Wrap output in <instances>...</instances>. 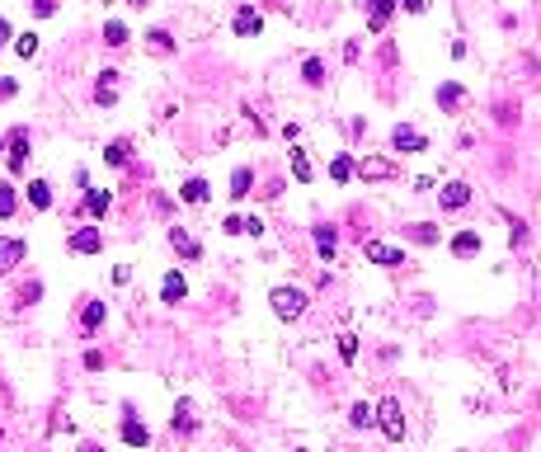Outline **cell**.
I'll return each instance as SVG.
<instances>
[{"instance_id": "obj_14", "label": "cell", "mask_w": 541, "mask_h": 452, "mask_svg": "<svg viewBox=\"0 0 541 452\" xmlns=\"http://www.w3.org/2000/svg\"><path fill=\"white\" fill-rule=\"evenodd\" d=\"M24 160H29V132L19 127V132H10V170H24Z\"/></svg>"}, {"instance_id": "obj_36", "label": "cell", "mask_w": 541, "mask_h": 452, "mask_svg": "<svg viewBox=\"0 0 541 452\" xmlns=\"http://www.w3.org/2000/svg\"><path fill=\"white\" fill-rule=\"evenodd\" d=\"M339 359H344V363L358 359V335H339Z\"/></svg>"}, {"instance_id": "obj_40", "label": "cell", "mask_w": 541, "mask_h": 452, "mask_svg": "<svg viewBox=\"0 0 541 452\" xmlns=\"http://www.w3.org/2000/svg\"><path fill=\"white\" fill-rule=\"evenodd\" d=\"M127 5H132V10H141V5H151V0H127Z\"/></svg>"}, {"instance_id": "obj_28", "label": "cell", "mask_w": 541, "mask_h": 452, "mask_svg": "<svg viewBox=\"0 0 541 452\" xmlns=\"http://www.w3.org/2000/svg\"><path fill=\"white\" fill-rule=\"evenodd\" d=\"M334 245H339V235H334V226H315V250H320L325 259L334 254Z\"/></svg>"}, {"instance_id": "obj_38", "label": "cell", "mask_w": 541, "mask_h": 452, "mask_svg": "<svg viewBox=\"0 0 541 452\" xmlns=\"http://www.w3.org/2000/svg\"><path fill=\"white\" fill-rule=\"evenodd\" d=\"M15 90H19V85H15V80H10V76L0 80V99H10V94H15Z\"/></svg>"}, {"instance_id": "obj_39", "label": "cell", "mask_w": 541, "mask_h": 452, "mask_svg": "<svg viewBox=\"0 0 541 452\" xmlns=\"http://www.w3.org/2000/svg\"><path fill=\"white\" fill-rule=\"evenodd\" d=\"M5 38H15V29H10V19H0V43H5Z\"/></svg>"}, {"instance_id": "obj_7", "label": "cell", "mask_w": 541, "mask_h": 452, "mask_svg": "<svg viewBox=\"0 0 541 452\" xmlns=\"http://www.w3.org/2000/svg\"><path fill=\"white\" fill-rule=\"evenodd\" d=\"M471 198H476V188H471V184H462V179H452V184L443 188V193H438V203L448 207V212H457V207H466V203H471Z\"/></svg>"}, {"instance_id": "obj_16", "label": "cell", "mask_w": 541, "mask_h": 452, "mask_svg": "<svg viewBox=\"0 0 541 452\" xmlns=\"http://www.w3.org/2000/svg\"><path fill=\"white\" fill-rule=\"evenodd\" d=\"M452 254H457V259H471V254H480V235H476V231H457V235H452Z\"/></svg>"}, {"instance_id": "obj_41", "label": "cell", "mask_w": 541, "mask_h": 452, "mask_svg": "<svg viewBox=\"0 0 541 452\" xmlns=\"http://www.w3.org/2000/svg\"><path fill=\"white\" fill-rule=\"evenodd\" d=\"M0 151H5V137H0Z\"/></svg>"}, {"instance_id": "obj_30", "label": "cell", "mask_w": 541, "mask_h": 452, "mask_svg": "<svg viewBox=\"0 0 541 452\" xmlns=\"http://www.w3.org/2000/svg\"><path fill=\"white\" fill-rule=\"evenodd\" d=\"M33 52H38V33H19V38H15V57H24V62H29Z\"/></svg>"}, {"instance_id": "obj_19", "label": "cell", "mask_w": 541, "mask_h": 452, "mask_svg": "<svg viewBox=\"0 0 541 452\" xmlns=\"http://www.w3.org/2000/svg\"><path fill=\"white\" fill-rule=\"evenodd\" d=\"M462 104H466V90H462V85H452V80H448V85H438V109H462Z\"/></svg>"}, {"instance_id": "obj_32", "label": "cell", "mask_w": 541, "mask_h": 452, "mask_svg": "<svg viewBox=\"0 0 541 452\" xmlns=\"http://www.w3.org/2000/svg\"><path fill=\"white\" fill-rule=\"evenodd\" d=\"M104 43H108V47H123V43H127V29L118 24V19H108V24H104Z\"/></svg>"}, {"instance_id": "obj_11", "label": "cell", "mask_w": 541, "mask_h": 452, "mask_svg": "<svg viewBox=\"0 0 541 452\" xmlns=\"http://www.w3.org/2000/svg\"><path fill=\"white\" fill-rule=\"evenodd\" d=\"M358 174H363V179H396V165H391V160H382V156H367L363 160V165H358Z\"/></svg>"}, {"instance_id": "obj_26", "label": "cell", "mask_w": 541, "mask_h": 452, "mask_svg": "<svg viewBox=\"0 0 541 452\" xmlns=\"http://www.w3.org/2000/svg\"><path fill=\"white\" fill-rule=\"evenodd\" d=\"M29 203L38 207V212L52 207V184H47V179H33V184H29Z\"/></svg>"}, {"instance_id": "obj_20", "label": "cell", "mask_w": 541, "mask_h": 452, "mask_svg": "<svg viewBox=\"0 0 541 452\" xmlns=\"http://www.w3.org/2000/svg\"><path fill=\"white\" fill-rule=\"evenodd\" d=\"M170 245L179 250L184 259H198V240H193V235H188L184 226H170Z\"/></svg>"}, {"instance_id": "obj_35", "label": "cell", "mask_w": 541, "mask_h": 452, "mask_svg": "<svg viewBox=\"0 0 541 452\" xmlns=\"http://www.w3.org/2000/svg\"><path fill=\"white\" fill-rule=\"evenodd\" d=\"M146 47H151V52H170V33L151 29V33H146Z\"/></svg>"}, {"instance_id": "obj_22", "label": "cell", "mask_w": 541, "mask_h": 452, "mask_svg": "<svg viewBox=\"0 0 541 452\" xmlns=\"http://www.w3.org/2000/svg\"><path fill=\"white\" fill-rule=\"evenodd\" d=\"M353 174H358L353 156H334V160H330V179H334V184H348Z\"/></svg>"}, {"instance_id": "obj_24", "label": "cell", "mask_w": 541, "mask_h": 452, "mask_svg": "<svg viewBox=\"0 0 541 452\" xmlns=\"http://www.w3.org/2000/svg\"><path fill=\"white\" fill-rule=\"evenodd\" d=\"M170 424H174V429H184V434H193V429H198V420H193V401H179L174 415H170Z\"/></svg>"}, {"instance_id": "obj_31", "label": "cell", "mask_w": 541, "mask_h": 452, "mask_svg": "<svg viewBox=\"0 0 541 452\" xmlns=\"http://www.w3.org/2000/svg\"><path fill=\"white\" fill-rule=\"evenodd\" d=\"M410 240H419V245H438V231H433L429 221H415V226H410Z\"/></svg>"}, {"instance_id": "obj_29", "label": "cell", "mask_w": 541, "mask_h": 452, "mask_svg": "<svg viewBox=\"0 0 541 452\" xmlns=\"http://www.w3.org/2000/svg\"><path fill=\"white\" fill-rule=\"evenodd\" d=\"M348 420H353V424H358V429H372V424H377V410H372V406H367V401H358V406H353V410H348Z\"/></svg>"}, {"instance_id": "obj_10", "label": "cell", "mask_w": 541, "mask_h": 452, "mask_svg": "<svg viewBox=\"0 0 541 452\" xmlns=\"http://www.w3.org/2000/svg\"><path fill=\"white\" fill-rule=\"evenodd\" d=\"M231 29H235V38H259V33H263V19L254 15V10H235Z\"/></svg>"}, {"instance_id": "obj_37", "label": "cell", "mask_w": 541, "mask_h": 452, "mask_svg": "<svg viewBox=\"0 0 541 452\" xmlns=\"http://www.w3.org/2000/svg\"><path fill=\"white\" fill-rule=\"evenodd\" d=\"M405 10H410V15H424V10H429V0H400Z\"/></svg>"}, {"instance_id": "obj_27", "label": "cell", "mask_w": 541, "mask_h": 452, "mask_svg": "<svg viewBox=\"0 0 541 452\" xmlns=\"http://www.w3.org/2000/svg\"><path fill=\"white\" fill-rule=\"evenodd\" d=\"M15 207H19L15 184H0V221H10V217H15Z\"/></svg>"}, {"instance_id": "obj_13", "label": "cell", "mask_w": 541, "mask_h": 452, "mask_svg": "<svg viewBox=\"0 0 541 452\" xmlns=\"http://www.w3.org/2000/svg\"><path fill=\"white\" fill-rule=\"evenodd\" d=\"M94 99H99L104 109L118 99V71H99V80H94Z\"/></svg>"}, {"instance_id": "obj_5", "label": "cell", "mask_w": 541, "mask_h": 452, "mask_svg": "<svg viewBox=\"0 0 541 452\" xmlns=\"http://www.w3.org/2000/svg\"><path fill=\"white\" fill-rule=\"evenodd\" d=\"M108 207H113V193L108 188H85V198H80V217H104Z\"/></svg>"}, {"instance_id": "obj_12", "label": "cell", "mask_w": 541, "mask_h": 452, "mask_svg": "<svg viewBox=\"0 0 541 452\" xmlns=\"http://www.w3.org/2000/svg\"><path fill=\"white\" fill-rule=\"evenodd\" d=\"M24 254H29L24 240H0V273H10L15 264H24Z\"/></svg>"}, {"instance_id": "obj_9", "label": "cell", "mask_w": 541, "mask_h": 452, "mask_svg": "<svg viewBox=\"0 0 541 452\" xmlns=\"http://www.w3.org/2000/svg\"><path fill=\"white\" fill-rule=\"evenodd\" d=\"M188 297V283H184V273H179V269H170V273H165V278H160V302H184Z\"/></svg>"}, {"instance_id": "obj_2", "label": "cell", "mask_w": 541, "mask_h": 452, "mask_svg": "<svg viewBox=\"0 0 541 452\" xmlns=\"http://www.w3.org/2000/svg\"><path fill=\"white\" fill-rule=\"evenodd\" d=\"M377 424H382V434H386L391 443H400V438H405V410H400V401H396V396L377 406Z\"/></svg>"}, {"instance_id": "obj_3", "label": "cell", "mask_w": 541, "mask_h": 452, "mask_svg": "<svg viewBox=\"0 0 541 452\" xmlns=\"http://www.w3.org/2000/svg\"><path fill=\"white\" fill-rule=\"evenodd\" d=\"M363 254H367L372 264H382V269H400V264H405V250L386 245V240H367V245H363Z\"/></svg>"}, {"instance_id": "obj_25", "label": "cell", "mask_w": 541, "mask_h": 452, "mask_svg": "<svg viewBox=\"0 0 541 452\" xmlns=\"http://www.w3.org/2000/svg\"><path fill=\"white\" fill-rule=\"evenodd\" d=\"M249 188H254V170H231V198H249Z\"/></svg>"}, {"instance_id": "obj_8", "label": "cell", "mask_w": 541, "mask_h": 452, "mask_svg": "<svg viewBox=\"0 0 541 452\" xmlns=\"http://www.w3.org/2000/svg\"><path fill=\"white\" fill-rule=\"evenodd\" d=\"M118 429H123V443H127V448H146V443H151L146 424H141L132 410H123V424H118Z\"/></svg>"}, {"instance_id": "obj_4", "label": "cell", "mask_w": 541, "mask_h": 452, "mask_svg": "<svg viewBox=\"0 0 541 452\" xmlns=\"http://www.w3.org/2000/svg\"><path fill=\"white\" fill-rule=\"evenodd\" d=\"M71 254H99L104 250V235H99V226H80V231H71Z\"/></svg>"}, {"instance_id": "obj_17", "label": "cell", "mask_w": 541, "mask_h": 452, "mask_svg": "<svg viewBox=\"0 0 541 452\" xmlns=\"http://www.w3.org/2000/svg\"><path fill=\"white\" fill-rule=\"evenodd\" d=\"M367 5H372V19H367V29H372V33H382V29H386V19H391V10H396L400 0H367Z\"/></svg>"}, {"instance_id": "obj_15", "label": "cell", "mask_w": 541, "mask_h": 452, "mask_svg": "<svg viewBox=\"0 0 541 452\" xmlns=\"http://www.w3.org/2000/svg\"><path fill=\"white\" fill-rule=\"evenodd\" d=\"M221 231H226V235H259L263 221L259 217H226V221H221Z\"/></svg>"}, {"instance_id": "obj_23", "label": "cell", "mask_w": 541, "mask_h": 452, "mask_svg": "<svg viewBox=\"0 0 541 452\" xmlns=\"http://www.w3.org/2000/svg\"><path fill=\"white\" fill-rule=\"evenodd\" d=\"M104 302H90V306H85V311H80V330H85V335H94V330L104 325Z\"/></svg>"}, {"instance_id": "obj_6", "label": "cell", "mask_w": 541, "mask_h": 452, "mask_svg": "<svg viewBox=\"0 0 541 452\" xmlns=\"http://www.w3.org/2000/svg\"><path fill=\"white\" fill-rule=\"evenodd\" d=\"M391 146H396V151H429V137H424V132H419V127H396V132H391Z\"/></svg>"}, {"instance_id": "obj_21", "label": "cell", "mask_w": 541, "mask_h": 452, "mask_svg": "<svg viewBox=\"0 0 541 452\" xmlns=\"http://www.w3.org/2000/svg\"><path fill=\"white\" fill-rule=\"evenodd\" d=\"M127 156H132V141L127 137H118V141H108V151H104V160L113 165V170H123L127 165Z\"/></svg>"}, {"instance_id": "obj_34", "label": "cell", "mask_w": 541, "mask_h": 452, "mask_svg": "<svg viewBox=\"0 0 541 452\" xmlns=\"http://www.w3.org/2000/svg\"><path fill=\"white\" fill-rule=\"evenodd\" d=\"M292 179H301V184L311 179V160H306V151H292Z\"/></svg>"}, {"instance_id": "obj_18", "label": "cell", "mask_w": 541, "mask_h": 452, "mask_svg": "<svg viewBox=\"0 0 541 452\" xmlns=\"http://www.w3.org/2000/svg\"><path fill=\"white\" fill-rule=\"evenodd\" d=\"M179 198H184V203H207V198H212V184H207V179H184Z\"/></svg>"}, {"instance_id": "obj_33", "label": "cell", "mask_w": 541, "mask_h": 452, "mask_svg": "<svg viewBox=\"0 0 541 452\" xmlns=\"http://www.w3.org/2000/svg\"><path fill=\"white\" fill-rule=\"evenodd\" d=\"M301 76H306V85H320V80H325V66H320V57H306Z\"/></svg>"}, {"instance_id": "obj_1", "label": "cell", "mask_w": 541, "mask_h": 452, "mask_svg": "<svg viewBox=\"0 0 541 452\" xmlns=\"http://www.w3.org/2000/svg\"><path fill=\"white\" fill-rule=\"evenodd\" d=\"M268 302H273V311H278L282 321H296V316L306 311V292H301V288H273Z\"/></svg>"}]
</instances>
